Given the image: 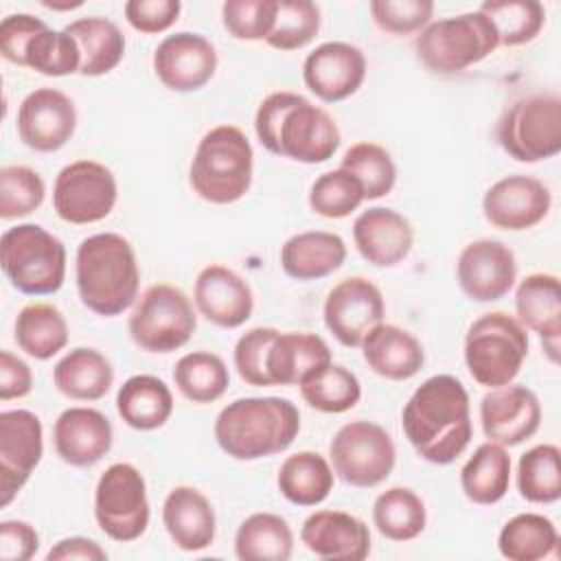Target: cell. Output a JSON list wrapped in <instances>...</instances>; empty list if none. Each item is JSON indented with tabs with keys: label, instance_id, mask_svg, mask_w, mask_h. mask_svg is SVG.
Here are the masks:
<instances>
[{
	"label": "cell",
	"instance_id": "41",
	"mask_svg": "<svg viewBox=\"0 0 561 561\" xmlns=\"http://www.w3.org/2000/svg\"><path fill=\"white\" fill-rule=\"evenodd\" d=\"M298 388L305 403L324 414L348 412L362 399V383L357 375L333 362L307 375Z\"/></svg>",
	"mask_w": 561,
	"mask_h": 561
},
{
	"label": "cell",
	"instance_id": "15",
	"mask_svg": "<svg viewBox=\"0 0 561 561\" xmlns=\"http://www.w3.org/2000/svg\"><path fill=\"white\" fill-rule=\"evenodd\" d=\"M386 305L379 287L364 276L342 278L324 298L322 318L329 333L346 348H359L366 333L383 322Z\"/></svg>",
	"mask_w": 561,
	"mask_h": 561
},
{
	"label": "cell",
	"instance_id": "42",
	"mask_svg": "<svg viewBox=\"0 0 561 561\" xmlns=\"http://www.w3.org/2000/svg\"><path fill=\"white\" fill-rule=\"evenodd\" d=\"M173 381L184 399L193 403H213L226 394L230 373L219 355L210 351H193L175 362Z\"/></svg>",
	"mask_w": 561,
	"mask_h": 561
},
{
	"label": "cell",
	"instance_id": "52",
	"mask_svg": "<svg viewBox=\"0 0 561 561\" xmlns=\"http://www.w3.org/2000/svg\"><path fill=\"white\" fill-rule=\"evenodd\" d=\"M131 28L153 35L171 28L182 11L180 0H129L123 7Z\"/></svg>",
	"mask_w": 561,
	"mask_h": 561
},
{
	"label": "cell",
	"instance_id": "37",
	"mask_svg": "<svg viewBox=\"0 0 561 561\" xmlns=\"http://www.w3.org/2000/svg\"><path fill=\"white\" fill-rule=\"evenodd\" d=\"M294 550V533L276 513H252L234 533V554L241 561H287Z\"/></svg>",
	"mask_w": 561,
	"mask_h": 561
},
{
	"label": "cell",
	"instance_id": "51",
	"mask_svg": "<svg viewBox=\"0 0 561 561\" xmlns=\"http://www.w3.org/2000/svg\"><path fill=\"white\" fill-rule=\"evenodd\" d=\"M375 24L392 35L423 31L434 13L432 0H373L368 4Z\"/></svg>",
	"mask_w": 561,
	"mask_h": 561
},
{
	"label": "cell",
	"instance_id": "2",
	"mask_svg": "<svg viewBox=\"0 0 561 561\" xmlns=\"http://www.w3.org/2000/svg\"><path fill=\"white\" fill-rule=\"evenodd\" d=\"M254 131L270 153L302 164L327 162L340 147V129L333 116L289 90L272 92L259 103Z\"/></svg>",
	"mask_w": 561,
	"mask_h": 561
},
{
	"label": "cell",
	"instance_id": "13",
	"mask_svg": "<svg viewBox=\"0 0 561 561\" xmlns=\"http://www.w3.org/2000/svg\"><path fill=\"white\" fill-rule=\"evenodd\" d=\"M333 473L357 489L381 484L394 469L397 447L392 436L373 421H351L342 425L329 445Z\"/></svg>",
	"mask_w": 561,
	"mask_h": 561
},
{
	"label": "cell",
	"instance_id": "9",
	"mask_svg": "<svg viewBox=\"0 0 561 561\" xmlns=\"http://www.w3.org/2000/svg\"><path fill=\"white\" fill-rule=\"evenodd\" d=\"M0 53L7 61L46 77L75 75L81 53L72 35L50 28L31 13H11L0 22Z\"/></svg>",
	"mask_w": 561,
	"mask_h": 561
},
{
	"label": "cell",
	"instance_id": "22",
	"mask_svg": "<svg viewBox=\"0 0 561 561\" xmlns=\"http://www.w3.org/2000/svg\"><path fill=\"white\" fill-rule=\"evenodd\" d=\"M366 57L348 42H324L302 61L305 85L324 103L353 96L366 79Z\"/></svg>",
	"mask_w": 561,
	"mask_h": 561
},
{
	"label": "cell",
	"instance_id": "16",
	"mask_svg": "<svg viewBox=\"0 0 561 561\" xmlns=\"http://www.w3.org/2000/svg\"><path fill=\"white\" fill-rule=\"evenodd\" d=\"M44 456V427L31 410L0 412V502L9 506Z\"/></svg>",
	"mask_w": 561,
	"mask_h": 561
},
{
	"label": "cell",
	"instance_id": "28",
	"mask_svg": "<svg viewBox=\"0 0 561 561\" xmlns=\"http://www.w3.org/2000/svg\"><path fill=\"white\" fill-rule=\"evenodd\" d=\"M162 524L171 541L184 552L206 550L217 533L210 500L195 486H173L162 504Z\"/></svg>",
	"mask_w": 561,
	"mask_h": 561
},
{
	"label": "cell",
	"instance_id": "33",
	"mask_svg": "<svg viewBox=\"0 0 561 561\" xmlns=\"http://www.w3.org/2000/svg\"><path fill=\"white\" fill-rule=\"evenodd\" d=\"M116 412L134 430H158L173 414L171 388L156 375H134L116 392Z\"/></svg>",
	"mask_w": 561,
	"mask_h": 561
},
{
	"label": "cell",
	"instance_id": "31",
	"mask_svg": "<svg viewBox=\"0 0 561 561\" xmlns=\"http://www.w3.org/2000/svg\"><path fill=\"white\" fill-rule=\"evenodd\" d=\"M327 364H331L329 344L309 331H278L267 351V375L272 386H298L307 375Z\"/></svg>",
	"mask_w": 561,
	"mask_h": 561
},
{
	"label": "cell",
	"instance_id": "10",
	"mask_svg": "<svg viewBox=\"0 0 561 561\" xmlns=\"http://www.w3.org/2000/svg\"><path fill=\"white\" fill-rule=\"evenodd\" d=\"M197 329V313L188 296L169 283L149 285L136 300L127 320L134 344L147 353H173Z\"/></svg>",
	"mask_w": 561,
	"mask_h": 561
},
{
	"label": "cell",
	"instance_id": "24",
	"mask_svg": "<svg viewBox=\"0 0 561 561\" xmlns=\"http://www.w3.org/2000/svg\"><path fill=\"white\" fill-rule=\"evenodd\" d=\"M114 430L110 419L94 408H66L53 425L57 456L70 467H92L110 449Z\"/></svg>",
	"mask_w": 561,
	"mask_h": 561
},
{
	"label": "cell",
	"instance_id": "54",
	"mask_svg": "<svg viewBox=\"0 0 561 561\" xmlns=\"http://www.w3.org/2000/svg\"><path fill=\"white\" fill-rule=\"evenodd\" d=\"M33 390V373L24 359L11 351H0V399H22Z\"/></svg>",
	"mask_w": 561,
	"mask_h": 561
},
{
	"label": "cell",
	"instance_id": "50",
	"mask_svg": "<svg viewBox=\"0 0 561 561\" xmlns=\"http://www.w3.org/2000/svg\"><path fill=\"white\" fill-rule=\"evenodd\" d=\"M276 335H278V329L274 327H254L237 340L232 359L239 377L248 386H256V388L272 386V379L267 375V351L276 340Z\"/></svg>",
	"mask_w": 561,
	"mask_h": 561
},
{
	"label": "cell",
	"instance_id": "53",
	"mask_svg": "<svg viewBox=\"0 0 561 561\" xmlns=\"http://www.w3.org/2000/svg\"><path fill=\"white\" fill-rule=\"evenodd\" d=\"M39 548L37 530L22 519H4L0 524V559L28 561Z\"/></svg>",
	"mask_w": 561,
	"mask_h": 561
},
{
	"label": "cell",
	"instance_id": "45",
	"mask_svg": "<svg viewBox=\"0 0 561 561\" xmlns=\"http://www.w3.org/2000/svg\"><path fill=\"white\" fill-rule=\"evenodd\" d=\"M340 169L355 175L364 188L366 199H379L394 188L397 167L386 147L362 140L346 149Z\"/></svg>",
	"mask_w": 561,
	"mask_h": 561
},
{
	"label": "cell",
	"instance_id": "27",
	"mask_svg": "<svg viewBox=\"0 0 561 561\" xmlns=\"http://www.w3.org/2000/svg\"><path fill=\"white\" fill-rule=\"evenodd\" d=\"M300 541L320 559L362 561L370 552L368 526L346 511L322 508L311 513L302 522Z\"/></svg>",
	"mask_w": 561,
	"mask_h": 561
},
{
	"label": "cell",
	"instance_id": "5",
	"mask_svg": "<svg viewBox=\"0 0 561 561\" xmlns=\"http://www.w3.org/2000/svg\"><path fill=\"white\" fill-rule=\"evenodd\" d=\"M254 151L237 125L208 129L188 167L191 188L208 204H234L252 186Z\"/></svg>",
	"mask_w": 561,
	"mask_h": 561
},
{
	"label": "cell",
	"instance_id": "55",
	"mask_svg": "<svg viewBox=\"0 0 561 561\" xmlns=\"http://www.w3.org/2000/svg\"><path fill=\"white\" fill-rule=\"evenodd\" d=\"M105 561L107 552L88 537L75 535V537H66L59 539L46 554V561Z\"/></svg>",
	"mask_w": 561,
	"mask_h": 561
},
{
	"label": "cell",
	"instance_id": "44",
	"mask_svg": "<svg viewBox=\"0 0 561 561\" xmlns=\"http://www.w3.org/2000/svg\"><path fill=\"white\" fill-rule=\"evenodd\" d=\"M478 11L493 22L500 46L528 44L546 24V9L537 0H484Z\"/></svg>",
	"mask_w": 561,
	"mask_h": 561
},
{
	"label": "cell",
	"instance_id": "12",
	"mask_svg": "<svg viewBox=\"0 0 561 561\" xmlns=\"http://www.w3.org/2000/svg\"><path fill=\"white\" fill-rule=\"evenodd\" d=\"M149 497L142 473L131 462L110 465L96 480L94 519L118 543L136 541L149 526Z\"/></svg>",
	"mask_w": 561,
	"mask_h": 561
},
{
	"label": "cell",
	"instance_id": "30",
	"mask_svg": "<svg viewBox=\"0 0 561 561\" xmlns=\"http://www.w3.org/2000/svg\"><path fill=\"white\" fill-rule=\"evenodd\" d=\"M346 243L327 230H305L289 237L280 248V267L294 280H318L342 267Z\"/></svg>",
	"mask_w": 561,
	"mask_h": 561
},
{
	"label": "cell",
	"instance_id": "49",
	"mask_svg": "<svg viewBox=\"0 0 561 561\" xmlns=\"http://www.w3.org/2000/svg\"><path fill=\"white\" fill-rule=\"evenodd\" d=\"M274 0H228L221 4L224 28L241 42L267 39L276 22Z\"/></svg>",
	"mask_w": 561,
	"mask_h": 561
},
{
	"label": "cell",
	"instance_id": "18",
	"mask_svg": "<svg viewBox=\"0 0 561 561\" xmlns=\"http://www.w3.org/2000/svg\"><path fill=\"white\" fill-rule=\"evenodd\" d=\"M480 425L491 443L522 445L541 425V403L530 388L519 383L491 388L480 401Z\"/></svg>",
	"mask_w": 561,
	"mask_h": 561
},
{
	"label": "cell",
	"instance_id": "47",
	"mask_svg": "<svg viewBox=\"0 0 561 561\" xmlns=\"http://www.w3.org/2000/svg\"><path fill=\"white\" fill-rule=\"evenodd\" d=\"M364 199L366 197L359 180L340 167L318 175L309 191L311 210L327 219L348 217L362 206Z\"/></svg>",
	"mask_w": 561,
	"mask_h": 561
},
{
	"label": "cell",
	"instance_id": "21",
	"mask_svg": "<svg viewBox=\"0 0 561 561\" xmlns=\"http://www.w3.org/2000/svg\"><path fill=\"white\" fill-rule=\"evenodd\" d=\"M552 206L550 188L533 175H506L482 197L486 221L500 230H528L546 219Z\"/></svg>",
	"mask_w": 561,
	"mask_h": 561
},
{
	"label": "cell",
	"instance_id": "14",
	"mask_svg": "<svg viewBox=\"0 0 561 561\" xmlns=\"http://www.w3.org/2000/svg\"><path fill=\"white\" fill-rule=\"evenodd\" d=\"M118 199L116 178L110 167L96 160L66 164L53 184V208L59 219L72 226L105 219Z\"/></svg>",
	"mask_w": 561,
	"mask_h": 561
},
{
	"label": "cell",
	"instance_id": "35",
	"mask_svg": "<svg viewBox=\"0 0 561 561\" xmlns=\"http://www.w3.org/2000/svg\"><path fill=\"white\" fill-rule=\"evenodd\" d=\"M280 495L296 506H318L333 491V467L318 451H296L278 469Z\"/></svg>",
	"mask_w": 561,
	"mask_h": 561
},
{
	"label": "cell",
	"instance_id": "36",
	"mask_svg": "<svg viewBox=\"0 0 561 561\" xmlns=\"http://www.w3.org/2000/svg\"><path fill=\"white\" fill-rule=\"evenodd\" d=\"M460 486L473 504H497L511 486V456L497 443H482L460 469Z\"/></svg>",
	"mask_w": 561,
	"mask_h": 561
},
{
	"label": "cell",
	"instance_id": "3",
	"mask_svg": "<svg viewBox=\"0 0 561 561\" xmlns=\"http://www.w3.org/2000/svg\"><path fill=\"white\" fill-rule=\"evenodd\" d=\"M77 291L92 313L118 316L138 300L140 267L131 243L118 232L85 237L75 256Z\"/></svg>",
	"mask_w": 561,
	"mask_h": 561
},
{
	"label": "cell",
	"instance_id": "56",
	"mask_svg": "<svg viewBox=\"0 0 561 561\" xmlns=\"http://www.w3.org/2000/svg\"><path fill=\"white\" fill-rule=\"evenodd\" d=\"M46 9H75L81 7V2H68V4H55V2H42Z\"/></svg>",
	"mask_w": 561,
	"mask_h": 561
},
{
	"label": "cell",
	"instance_id": "8",
	"mask_svg": "<svg viewBox=\"0 0 561 561\" xmlns=\"http://www.w3.org/2000/svg\"><path fill=\"white\" fill-rule=\"evenodd\" d=\"M497 46L495 26L482 11L430 22L414 39L419 61L436 75L460 72L486 59Z\"/></svg>",
	"mask_w": 561,
	"mask_h": 561
},
{
	"label": "cell",
	"instance_id": "40",
	"mask_svg": "<svg viewBox=\"0 0 561 561\" xmlns=\"http://www.w3.org/2000/svg\"><path fill=\"white\" fill-rule=\"evenodd\" d=\"M373 524L390 541H412L427 524L423 500L408 486H390L373 502Z\"/></svg>",
	"mask_w": 561,
	"mask_h": 561
},
{
	"label": "cell",
	"instance_id": "6",
	"mask_svg": "<svg viewBox=\"0 0 561 561\" xmlns=\"http://www.w3.org/2000/svg\"><path fill=\"white\" fill-rule=\"evenodd\" d=\"M0 261L9 283L26 296H48L66 278V245L39 224H18L0 237Z\"/></svg>",
	"mask_w": 561,
	"mask_h": 561
},
{
	"label": "cell",
	"instance_id": "7",
	"mask_svg": "<svg viewBox=\"0 0 561 561\" xmlns=\"http://www.w3.org/2000/svg\"><path fill=\"white\" fill-rule=\"evenodd\" d=\"M528 357V333L504 311H489L465 335V364L476 383L500 388L513 383Z\"/></svg>",
	"mask_w": 561,
	"mask_h": 561
},
{
	"label": "cell",
	"instance_id": "25",
	"mask_svg": "<svg viewBox=\"0 0 561 561\" xmlns=\"http://www.w3.org/2000/svg\"><path fill=\"white\" fill-rule=\"evenodd\" d=\"M515 311L524 329L541 337V348L552 364L559 362L561 344V283L550 272H533L519 280Z\"/></svg>",
	"mask_w": 561,
	"mask_h": 561
},
{
	"label": "cell",
	"instance_id": "43",
	"mask_svg": "<svg viewBox=\"0 0 561 561\" xmlns=\"http://www.w3.org/2000/svg\"><path fill=\"white\" fill-rule=\"evenodd\" d=\"M517 491L526 502L554 504L561 497V451L552 443L530 447L517 462Z\"/></svg>",
	"mask_w": 561,
	"mask_h": 561
},
{
	"label": "cell",
	"instance_id": "38",
	"mask_svg": "<svg viewBox=\"0 0 561 561\" xmlns=\"http://www.w3.org/2000/svg\"><path fill=\"white\" fill-rule=\"evenodd\" d=\"M15 342L20 351L35 359H50L68 344V322L50 302H28L15 318Z\"/></svg>",
	"mask_w": 561,
	"mask_h": 561
},
{
	"label": "cell",
	"instance_id": "39",
	"mask_svg": "<svg viewBox=\"0 0 561 561\" xmlns=\"http://www.w3.org/2000/svg\"><path fill=\"white\" fill-rule=\"evenodd\" d=\"M557 526L541 513H519L497 535V550L508 561H539L557 554Z\"/></svg>",
	"mask_w": 561,
	"mask_h": 561
},
{
	"label": "cell",
	"instance_id": "1",
	"mask_svg": "<svg viewBox=\"0 0 561 561\" xmlns=\"http://www.w3.org/2000/svg\"><path fill=\"white\" fill-rule=\"evenodd\" d=\"M401 427L412 449L432 465H449L473 436L469 392L454 375H432L401 410Z\"/></svg>",
	"mask_w": 561,
	"mask_h": 561
},
{
	"label": "cell",
	"instance_id": "4",
	"mask_svg": "<svg viewBox=\"0 0 561 561\" xmlns=\"http://www.w3.org/2000/svg\"><path fill=\"white\" fill-rule=\"evenodd\" d=\"M215 440L234 460H259L285 451L300 432L298 408L283 397H241L215 419Z\"/></svg>",
	"mask_w": 561,
	"mask_h": 561
},
{
	"label": "cell",
	"instance_id": "23",
	"mask_svg": "<svg viewBox=\"0 0 561 561\" xmlns=\"http://www.w3.org/2000/svg\"><path fill=\"white\" fill-rule=\"evenodd\" d=\"M193 302L208 322L221 329L241 327L254 311V294L250 285L221 263H210L199 270L193 287Z\"/></svg>",
	"mask_w": 561,
	"mask_h": 561
},
{
	"label": "cell",
	"instance_id": "26",
	"mask_svg": "<svg viewBox=\"0 0 561 561\" xmlns=\"http://www.w3.org/2000/svg\"><path fill=\"white\" fill-rule=\"evenodd\" d=\"M353 241L364 261L375 267H392L410 254L414 230L401 213L370 206L353 221Z\"/></svg>",
	"mask_w": 561,
	"mask_h": 561
},
{
	"label": "cell",
	"instance_id": "48",
	"mask_svg": "<svg viewBox=\"0 0 561 561\" xmlns=\"http://www.w3.org/2000/svg\"><path fill=\"white\" fill-rule=\"evenodd\" d=\"M46 184L42 175L24 164H7L0 169V217H26L44 204Z\"/></svg>",
	"mask_w": 561,
	"mask_h": 561
},
{
	"label": "cell",
	"instance_id": "46",
	"mask_svg": "<svg viewBox=\"0 0 561 561\" xmlns=\"http://www.w3.org/2000/svg\"><path fill=\"white\" fill-rule=\"evenodd\" d=\"M320 7L311 0H280L276 22L265 44L276 50L305 48L320 31Z\"/></svg>",
	"mask_w": 561,
	"mask_h": 561
},
{
	"label": "cell",
	"instance_id": "32",
	"mask_svg": "<svg viewBox=\"0 0 561 561\" xmlns=\"http://www.w3.org/2000/svg\"><path fill=\"white\" fill-rule=\"evenodd\" d=\"M53 383L72 401H99L114 383V368L101 351L77 346L55 364Z\"/></svg>",
	"mask_w": 561,
	"mask_h": 561
},
{
	"label": "cell",
	"instance_id": "29",
	"mask_svg": "<svg viewBox=\"0 0 561 561\" xmlns=\"http://www.w3.org/2000/svg\"><path fill=\"white\" fill-rule=\"evenodd\" d=\"M359 348L368 368L390 381L412 379L425 364L423 344L397 324L379 322L366 333Z\"/></svg>",
	"mask_w": 561,
	"mask_h": 561
},
{
	"label": "cell",
	"instance_id": "19",
	"mask_svg": "<svg viewBox=\"0 0 561 561\" xmlns=\"http://www.w3.org/2000/svg\"><path fill=\"white\" fill-rule=\"evenodd\" d=\"M77 129V110L68 94L55 88H37L28 92L18 107L20 140L39 151L53 153L61 149Z\"/></svg>",
	"mask_w": 561,
	"mask_h": 561
},
{
	"label": "cell",
	"instance_id": "34",
	"mask_svg": "<svg viewBox=\"0 0 561 561\" xmlns=\"http://www.w3.org/2000/svg\"><path fill=\"white\" fill-rule=\"evenodd\" d=\"M66 33L79 46L83 77H101L112 72L125 55V35L107 18H79L66 26Z\"/></svg>",
	"mask_w": 561,
	"mask_h": 561
},
{
	"label": "cell",
	"instance_id": "11",
	"mask_svg": "<svg viewBox=\"0 0 561 561\" xmlns=\"http://www.w3.org/2000/svg\"><path fill=\"white\" fill-rule=\"evenodd\" d=\"M497 140L517 162L554 158L561 151V99L552 92L517 99L497 123Z\"/></svg>",
	"mask_w": 561,
	"mask_h": 561
},
{
	"label": "cell",
	"instance_id": "20",
	"mask_svg": "<svg viewBox=\"0 0 561 561\" xmlns=\"http://www.w3.org/2000/svg\"><path fill=\"white\" fill-rule=\"evenodd\" d=\"M217 70V50L199 33L180 31L167 35L153 50V72L173 92L204 88Z\"/></svg>",
	"mask_w": 561,
	"mask_h": 561
},
{
	"label": "cell",
	"instance_id": "17",
	"mask_svg": "<svg viewBox=\"0 0 561 561\" xmlns=\"http://www.w3.org/2000/svg\"><path fill=\"white\" fill-rule=\"evenodd\" d=\"M456 280L473 302L500 300L517 280L515 254L500 239H476L458 254Z\"/></svg>",
	"mask_w": 561,
	"mask_h": 561
}]
</instances>
